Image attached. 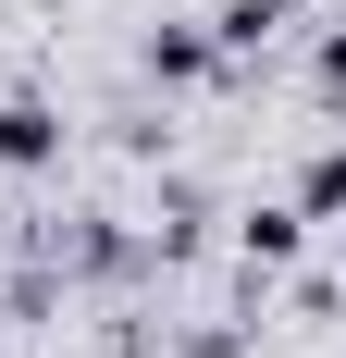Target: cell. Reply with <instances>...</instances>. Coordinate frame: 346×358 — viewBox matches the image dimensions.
<instances>
[{"mask_svg":"<svg viewBox=\"0 0 346 358\" xmlns=\"http://www.w3.org/2000/svg\"><path fill=\"white\" fill-rule=\"evenodd\" d=\"M0 235H13V198H0Z\"/></svg>","mask_w":346,"mask_h":358,"instance_id":"6","label":"cell"},{"mask_svg":"<svg viewBox=\"0 0 346 358\" xmlns=\"http://www.w3.org/2000/svg\"><path fill=\"white\" fill-rule=\"evenodd\" d=\"M210 62H223V50H210L198 25H161V37H148V74H161V87H210Z\"/></svg>","mask_w":346,"mask_h":358,"instance_id":"3","label":"cell"},{"mask_svg":"<svg viewBox=\"0 0 346 358\" xmlns=\"http://www.w3.org/2000/svg\"><path fill=\"white\" fill-rule=\"evenodd\" d=\"M297 248H310V210H297V198H272V210L235 222V259H247V272H297Z\"/></svg>","mask_w":346,"mask_h":358,"instance_id":"2","label":"cell"},{"mask_svg":"<svg viewBox=\"0 0 346 358\" xmlns=\"http://www.w3.org/2000/svg\"><path fill=\"white\" fill-rule=\"evenodd\" d=\"M310 87L346 111V25H321V50H310Z\"/></svg>","mask_w":346,"mask_h":358,"instance_id":"5","label":"cell"},{"mask_svg":"<svg viewBox=\"0 0 346 358\" xmlns=\"http://www.w3.org/2000/svg\"><path fill=\"white\" fill-rule=\"evenodd\" d=\"M297 210H310V222H346V136H334V148H310V173H297Z\"/></svg>","mask_w":346,"mask_h":358,"instance_id":"4","label":"cell"},{"mask_svg":"<svg viewBox=\"0 0 346 358\" xmlns=\"http://www.w3.org/2000/svg\"><path fill=\"white\" fill-rule=\"evenodd\" d=\"M62 161V111L50 99H0V173H50Z\"/></svg>","mask_w":346,"mask_h":358,"instance_id":"1","label":"cell"}]
</instances>
